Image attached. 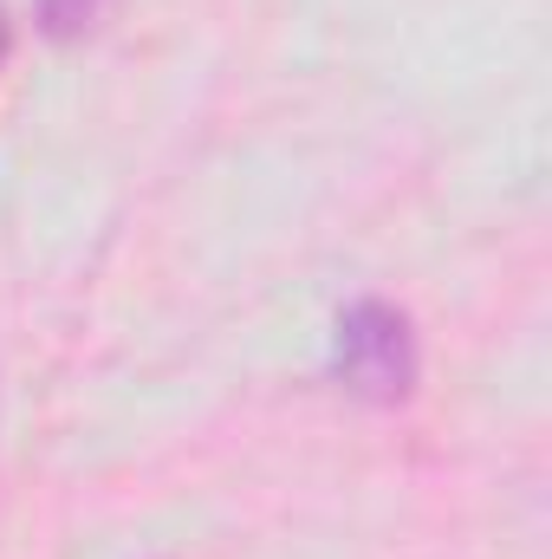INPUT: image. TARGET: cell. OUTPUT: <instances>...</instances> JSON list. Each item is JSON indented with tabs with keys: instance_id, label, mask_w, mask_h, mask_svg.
I'll return each instance as SVG.
<instances>
[{
	"instance_id": "1",
	"label": "cell",
	"mask_w": 552,
	"mask_h": 559,
	"mask_svg": "<svg viewBox=\"0 0 552 559\" xmlns=\"http://www.w3.org/2000/svg\"><path fill=\"white\" fill-rule=\"evenodd\" d=\"M422 352H416V325L404 306L391 299H351L332 325V378L371 404H397L416 391Z\"/></svg>"
},
{
	"instance_id": "2",
	"label": "cell",
	"mask_w": 552,
	"mask_h": 559,
	"mask_svg": "<svg viewBox=\"0 0 552 559\" xmlns=\"http://www.w3.org/2000/svg\"><path fill=\"white\" fill-rule=\"evenodd\" d=\"M105 7H111V0H39V26H46L52 39H72V33H85Z\"/></svg>"
},
{
	"instance_id": "3",
	"label": "cell",
	"mask_w": 552,
	"mask_h": 559,
	"mask_svg": "<svg viewBox=\"0 0 552 559\" xmlns=\"http://www.w3.org/2000/svg\"><path fill=\"white\" fill-rule=\"evenodd\" d=\"M0 59H7V7H0Z\"/></svg>"
}]
</instances>
